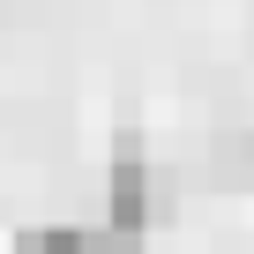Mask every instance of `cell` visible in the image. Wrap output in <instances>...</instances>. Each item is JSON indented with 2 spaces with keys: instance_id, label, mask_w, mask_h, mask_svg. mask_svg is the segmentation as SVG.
<instances>
[{
  "instance_id": "cell-1",
  "label": "cell",
  "mask_w": 254,
  "mask_h": 254,
  "mask_svg": "<svg viewBox=\"0 0 254 254\" xmlns=\"http://www.w3.org/2000/svg\"><path fill=\"white\" fill-rule=\"evenodd\" d=\"M165 209H172V187H165V180L142 165L135 135H127V142H120V157H112V172H105V224L142 239V232H150Z\"/></svg>"
},
{
  "instance_id": "cell-2",
  "label": "cell",
  "mask_w": 254,
  "mask_h": 254,
  "mask_svg": "<svg viewBox=\"0 0 254 254\" xmlns=\"http://www.w3.org/2000/svg\"><path fill=\"white\" fill-rule=\"evenodd\" d=\"M209 180L232 194H254V127H224L209 142Z\"/></svg>"
},
{
  "instance_id": "cell-3",
  "label": "cell",
  "mask_w": 254,
  "mask_h": 254,
  "mask_svg": "<svg viewBox=\"0 0 254 254\" xmlns=\"http://www.w3.org/2000/svg\"><path fill=\"white\" fill-rule=\"evenodd\" d=\"M15 254H82V224H23Z\"/></svg>"
}]
</instances>
